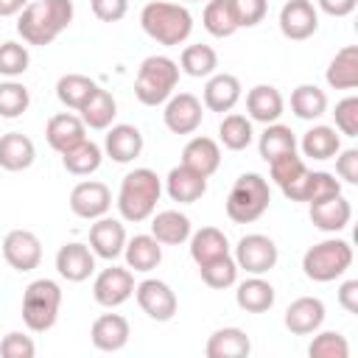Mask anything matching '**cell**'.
Masks as SVG:
<instances>
[{"label":"cell","mask_w":358,"mask_h":358,"mask_svg":"<svg viewBox=\"0 0 358 358\" xmlns=\"http://www.w3.org/2000/svg\"><path fill=\"white\" fill-rule=\"evenodd\" d=\"M73 0H36L17 14V34L25 45L45 48L73 22Z\"/></svg>","instance_id":"1"},{"label":"cell","mask_w":358,"mask_h":358,"mask_svg":"<svg viewBox=\"0 0 358 358\" xmlns=\"http://www.w3.org/2000/svg\"><path fill=\"white\" fill-rule=\"evenodd\" d=\"M162 196V179L151 168H134L123 176L117 190V213L123 221L140 224L148 221L157 210V201Z\"/></svg>","instance_id":"2"},{"label":"cell","mask_w":358,"mask_h":358,"mask_svg":"<svg viewBox=\"0 0 358 358\" xmlns=\"http://www.w3.org/2000/svg\"><path fill=\"white\" fill-rule=\"evenodd\" d=\"M140 25L157 45L176 48L187 42V36L193 34V14L182 3L151 0L140 11Z\"/></svg>","instance_id":"3"},{"label":"cell","mask_w":358,"mask_h":358,"mask_svg":"<svg viewBox=\"0 0 358 358\" xmlns=\"http://www.w3.org/2000/svg\"><path fill=\"white\" fill-rule=\"evenodd\" d=\"M179 62H173L171 56H145L137 67V78H134V95L143 106H159L165 103L176 84H179Z\"/></svg>","instance_id":"4"},{"label":"cell","mask_w":358,"mask_h":358,"mask_svg":"<svg viewBox=\"0 0 358 358\" xmlns=\"http://www.w3.org/2000/svg\"><path fill=\"white\" fill-rule=\"evenodd\" d=\"M271 204V187L260 173H241L227 196V215L235 224L257 221Z\"/></svg>","instance_id":"5"},{"label":"cell","mask_w":358,"mask_h":358,"mask_svg":"<svg viewBox=\"0 0 358 358\" xmlns=\"http://www.w3.org/2000/svg\"><path fill=\"white\" fill-rule=\"evenodd\" d=\"M62 308V288L56 280L39 277L22 294V322L31 333H45L56 324Z\"/></svg>","instance_id":"6"},{"label":"cell","mask_w":358,"mask_h":358,"mask_svg":"<svg viewBox=\"0 0 358 358\" xmlns=\"http://www.w3.org/2000/svg\"><path fill=\"white\" fill-rule=\"evenodd\" d=\"M350 266H352V246L341 238L319 241L302 255V271L313 282H333Z\"/></svg>","instance_id":"7"},{"label":"cell","mask_w":358,"mask_h":358,"mask_svg":"<svg viewBox=\"0 0 358 358\" xmlns=\"http://www.w3.org/2000/svg\"><path fill=\"white\" fill-rule=\"evenodd\" d=\"M280 260L277 243L263 232H249L235 246V263L246 274H268Z\"/></svg>","instance_id":"8"},{"label":"cell","mask_w":358,"mask_h":358,"mask_svg":"<svg viewBox=\"0 0 358 358\" xmlns=\"http://www.w3.org/2000/svg\"><path fill=\"white\" fill-rule=\"evenodd\" d=\"M134 296H137L140 310L154 322H171L176 316V310H179V299H176L173 288L168 282H162V280H154V277L137 282L134 285Z\"/></svg>","instance_id":"9"},{"label":"cell","mask_w":358,"mask_h":358,"mask_svg":"<svg viewBox=\"0 0 358 358\" xmlns=\"http://www.w3.org/2000/svg\"><path fill=\"white\" fill-rule=\"evenodd\" d=\"M92 296L103 308H117L126 299H131L134 296V274H131V268L129 266L126 268L123 266L103 268L92 282Z\"/></svg>","instance_id":"10"},{"label":"cell","mask_w":358,"mask_h":358,"mask_svg":"<svg viewBox=\"0 0 358 358\" xmlns=\"http://www.w3.org/2000/svg\"><path fill=\"white\" fill-rule=\"evenodd\" d=\"M201 117H204V103L193 92H176L165 101L162 120L173 134H193L201 126Z\"/></svg>","instance_id":"11"},{"label":"cell","mask_w":358,"mask_h":358,"mask_svg":"<svg viewBox=\"0 0 358 358\" xmlns=\"http://www.w3.org/2000/svg\"><path fill=\"white\" fill-rule=\"evenodd\" d=\"M112 207V190L98 179H84L70 190V210L84 221H95L106 215Z\"/></svg>","instance_id":"12"},{"label":"cell","mask_w":358,"mask_h":358,"mask_svg":"<svg viewBox=\"0 0 358 358\" xmlns=\"http://www.w3.org/2000/svg\"><path fill=\"white\" fill-rule=\"evenodd\" d=\"M280 34L291 42L310 39L319 31V11L310 0H288L280 8Z\"/></svg>","instance_id":"13"},{"label":"cell","mask_w":358,"mask_h":358,"mask_svg":"<svg viewBox=\"0 0 358 358\" xmlns=\"http://www.w3.org/2000/svg\"><path fill=\"white\" fill-rule=\"evenodd\" d=\"M3 257L14 271H34L42 263V241L31 229H11L3 238Z\"/></svg>","instance_id":"14"},{"label":"cell","mask_w":358,"mask_h":358,"mask_svg":"<svg viewBox=\"0 0 358 358\" xmlns=\"http://www.w3.org/2000/svg\"><path fill=\"white\" fill-rule=\"evenodd\" d=\"M271 171V182L282 190L285 199L291 201H302V187H305V176H308V165L296 151H288L277 159L268 162Z\"/></svg>","instance_id":"15"},{"label":"cell","mask_w":358,"mask_h":358,"mask_svg":"<svg viewBox=\"0 0 358 358\" xmlns=\"http://www.w3.org/2000/svg\"><path fill=\"white\" fill-rule=\"evenodd\" d=\"M56 271L67 282H84L95 271V252L90 249V243H78V241L62 243L56 252Z\"/></svg>","instance_id":"16"},{"label":"cell","mask_w":358,"mask_h":358,"mask_svg":"<svg viewBox=\"0 0 358 358\" xmlns=\"http://www.w3.org/2000/svg\"><path fill=\"white\" fill-rule=\"evenodd\" d=\"M126 227L123 221L117 218H109V215H101L92 221L90 227V249L95 252V257H103V260H117L123 255V246H126Z\"/></svg>","instance_id":"17"},{"label":"cell","mask_w":358,"mask_h":358,"mask_svg":"<svg viewBox=\"0 0 358 358\" xmlns=\"http://www.w3.org/2000/svg\"><path fill=\"white\" fill-rule=\"evenodd\" d=\"M103 154L112 159V162H134L140 154H143V131L131 123H117V126H109L106 129V137H103Z\"/></svg>","instance_id":"18"},{"label":"cell","mask_w":358,"mask_h":358,"mask_svg":"<svg viewBox=\"0 0 358 358\" xmlns=\"http://www.w3.org/2000/svg\"><path fill=\"white\" fill-rule=\"evenodd\" d=\"M324 316V302L319 296H299L285 308L282 322L294 336H310L322 327Z\"/></svg>","instance_id":"19"},{"label":"cell","mask_w":358,"mask_h":358,"mask_svg":"<svg viewBox=\"0 0 358 358\" xmlns=\"http://www.w3.org/2000/svg\"><path fill=\"white\" fill-rule=\"evenodd\" d=\"M129 336H131L129 319L120 313H101L90 327V338H92L95 350H101V352L123 350L129 344Z\"/></svg>","instance_id":"20"},{"label":"cell","mask_w":358,"mask_h":358,"mask_svg":"<svg viewBox=\"0 0 358 358\" xmlns=\"http://www.w3.org/2000/svg\"><path fill=\"white\" fill-rule=\"evenodd\" d=\"M84 137H87V126H84V120H81L78 115H73V112H59V115L48 117L45 140H48V145H50L53 151L64 154L67 148L78 145Z\"/></svg>","instance_id":"21"},{"label":"cell","mask_w":358,"mask_h":358,"mask_svg":"<svg viewBox=\"0 0 358 358\" xmlns=\"http://www.w3.org/2000/svg\"><path fill=\"white\" fill-rule=\"evenodd\" d=\"M285 109V101H282V92L274 87V84H257L246 92V117L249 120H257V123H277L280 115Z\"/></svg>","instance_id":"22"},{"label":"cell","mask_w":358,"mask_h":358,"mask_svg":"<svg viewBox=\"0 0 358 358\" xmlns=\"http://www.w3.org/2000/svg\"><path fill=\"white\" fill-rule=\"evenodd\" d=\"M182 165L193 168L196 173L201 176H213L218 168H221V145L213 140V137H204V134H196L185 143L182 148Z\"/></svg>","instance_id":"23"},{"label":"cell","mask_w":358,"mask_h":358,"mask_svg":"<svg viewBox=\"0 0 358 358\" xmlns=\"http://www.w3.org/2000/svg\"><path fill=\"white\" fill-rule=\"evenodd\" d=\"M243 87H241V81H238V76H232V73H213L210 78H207V84H204V106L210 109V112H232L235 109V103L241 101V92Z\"/></svg>","instance_id":"24"},{"label":"cell","mask_w":358,"mask_h":358,"mask_svg":"<svg viewBox=\"0 0 358 358\" xmlns=\"http://www.w3.org/2000/svg\"><path fill=\"white\" fill-rule=\"evenodd\" d=\"M165 190L171 196V201L179 204H193L207 193V176L196 173L187 165H176L171 168V173L165 176Z\"/></svg>","instance_id":"25"},{"label":"cell","mask_w":358,"mask_h":358,"mask_svg":"<svg viewBox=\"0 0 358 358\" xmlns=\"http://www.w3.org/2000/svg\"><path fill=\"white\" fill-rule=\"evenodd\" d=\"M274 299H277V291L268 280H263V274H249L243 282H238L235 302L246 313H266L274 308Z\"/></svg>","instance_id":"26"},{"label":"cell","mask_w":358,"mask_h":358,"mask_svg":"<svg viewBox=\"0 0 358 358\" xmlns=\"http://www.w3.org/2000/svg\"><path fill=\"white\" fill-rule=\"evenodd\" d=\"M352 218V204L338 193L310 204V221L322 232H341Z\"/></svg>","instance_id":"27"},{"label":"cell","mask_w":358,"mask_h":358,"mask_svg":"<svg viewBox=\"0 0 358 358\" xmlns=\"http://www.w3.org/2000/svg\"><path fill=\"white\" fill-rule=\"evenodd\" d=\"M34 159H36V145L28 134L8 131L0 137V168L17 173V171H28Z\"/></svg>","instance_id":"28"},{"label":"cell","mask_w":358,"mask_h":358,"mask_svg":"<svg viewBox=\"0 0 358 358\" xmlns=\"http://www.w3.org/2000/svg\"><path fill=\"white\" fill-rule=\"evenodd\" d=\"M123 257H126V266L131 271L148 274L162 263V243L154 235H134L126 241Z\"/></svg>","instance_id":"29"},{"label":"cell","mask_w":358,"mask_h":358,"mask_svg":"<svg viewBox=\"0 0 358 358\" xmlns=\"http://www.w3.org/2000/svg\"><path fill=\"white\" fill-rule=\"evenodd\" d=\"M190 232H193L190 218L179 210H162L151 215V235L162 246H182L190 238Z\"/></svg>","instance_id":"30"},{"label":"cell","mask_w":358,"mask_h":358,"mask_svg":"<svg viewBox=\"0 0 358 358\" xmlns=\"http://www.w3.org/2000/svg\"><path fill=\"white\" fill-rule=\"evenodd\" d=\"M299 148H302L305 157L324 162V159H333V157L341 151V134L336 131V126L319 123V126H310V129L302 134Z\"/></svg>","instance_id":"31"},{"label":"cell","mask_w":358,"mask_h":358,"mask_svg":"<svg viewBox=\"0 0 358 358\" xmlns=\"http://www.w3.org/2000/svg\"><path fill=\"white\" fill-rule=\"evenodd\" d=\"M207 358H246L252 352V341L241 327H218L204 347Z\"/></svg>","instance_id":"32"},{"label":"cell","mask_w":358,"mask_h":358,"mask_svg":"<svg viewBox=\"0 0 358 358\" xmlns=\"http://www.w3.org/2000/svg\"><path fill=\"white\" fill-rule=\"evenodd\" d=\"M324 78L333 90H355L358 87V45H344L330 59Z\"/></svg>","instance_id":"33"},{"label":"cell","mask_w":358,"mask_h":358,"mask_svg":"<svg viewBox=\"0 0 358 358\" xmlns=\"http://www.w3.org/2000/svg\"><path fill=\"white\" fill-rule=\"evenodd\" d=\"M78 112H81L78 117L84 120L87 129L103 131V129L112 126V120H115V115H117V101H115V95H112L109 90L95 87V92L87 98V103H84Z\"/></svg>","instance_id":"34"},{"label":"cell","mask_w":358,"mask_h":358,"mask_svg":"<svg viewBox=\"0 0 358 358\" xmlns=\"http://www.w3.org/2000/svg\"><path fill=\"white\" fill-rule=\"evenodd\" d=\"M187 241H190V257H193L196 266L210 263V260L224 257V255H232L229 252V241L218 227H201V229L190 232Z\"/></svg>","instance_id":"35"},{"label":"cell","mask_w":358,"mask_h":358,"mask_svg":"<svg viewBox=\"0 0 358 358\" xmlns=\"http://www.w3.org/2000/svg\"><path fill=\"white\" fill-rule=\"evenodd\" d=\"M101 159H103V148L98 143L87 140V137L78 145H73V148H67L62 154V165L73 176H90V173H95L101 168Z\"/></svg>","instance_id":"36"},{"label":"cell","mask_w":358,"mask_h":358,"mask_svg":"<svg viewBox=\"0 0 358 358\" xmlns=\"http://www.w3.org/2000/svg\"><path fill=\"white\" fill-rule=\"evenodd\" d=\"M201 25L215 39L232 36L241 28L238 25V17H235V8H232V0H207L204 14H201Z\"/></svg>","instance_id":"37"},{"label":"cell","mask_w":358,"mask_h":358,"mask_svg":"<svg viewBox=\"0 0 358 358\" xmlns=\"http://www.w3.org/2000/svg\"><path fill=\"white\" fill-rule=\"evenodd\" d=\"M179 70L190 78H210L218 70V53L210 45H187L179 56Z\"/></svg>","instance_id":"38"},{"label":"cell","mask_w":358,"mask_h":358,"mask_svg":"<svg viewBox=\"0 0 358 358\" xmlns=\"http://www.w3.org/2000/svg\"><path fill=\"white\" fill-rule=\"evenodd\" d=\"M257 151L266 162L288 154V151H296V134L291 131V126H282V123H266L260 140H257Z\"/></svg>","instance_id":"39"},{"label":"cell","mask_w":358,"mask_h":358,"mask_svg":"<svg viewBox=\"0 0 358 358\" xmlns=\"http://www.w3.org/2000/svg\"><path fill=\"white\" fill-rule=\"evenodd\" d=\"M291 112L299 120H319L327 112V95L316 84H299L291 92Z\"/></svg>","instance_id":"40"},{"label":"cell","mask_w":358,"mask_h":358,"mask_svg":"<svg viewBox=\"0 0 358 358\" xmlns=\"http://www.w3.org/2000/svg\"><path fill=\"white\" fill-rule=\"evenodd\" d=\"M95 81L90 76H81V73H67L56 81V98L67 106V109H81L87 103V98L95 92Z\"/></svg>","instance_id":"41"},{"label":"cell","mask_w":358,"mask_h":358,"mask_svg":"<svg viewBox=\"0 0 358 358\" xmlns=\"http://www.w3.org/2000/svg\"><path fill=\"white\" fill-rule=\"evenodd\" d=\"M218 137H221V145L229 148V151H243L249 148V143L255 140V131H252V120L241 112H229L224 115L221 126H218Z\"/></svg>","instance_id":"42"},{"label":"cell","mask_w":358,"mask_h":358,"mask_svg":"<svg viewBox=\"0 0 358 358\" xmlns=\"http://www.w3.org/2000/svg\"><path fill=\"white\" fill-rule=\"evenodd\" d=\"M199 274H201L207 288L224 291V288H232L238 282V263H235L232 255H224V257H215L210 263H201Z\"/></svg>","instance_id":"43"},{"label":"cell","mask_w":358,"mask_h":358,"mask_svg":"<svg viewBox=\"0 0 358 358\" xmlns=\"http://www.w3.org/2000/svg\"><path fill=\"white\" fill-rule=\"evenodd\" d=\"M31 106V92L25 84H20L17 78L0 81V117L14 120L20 115H25Z\"/></svg>","instance_id":"44"},{"label":"cell","mask_w":358,"mask_h":358,"mask_svg":"<svg viewBox=\"0 0 358 358\" xmlns=\"http://www.w3.org/2000/svg\"><path fill=\"white\" fill-rule=\"evenodd\" d=\"M338 193H341V182L336 179V173L308 171L305 187H302V201L313 204V201H322V199H330V196H338Z\"/></svg>","instance_id":"45"},{"label":"cell","mask_w":358,"mask_h":358,"mask_svg":"<svg viewBox=\"0 0 358 358\" xmlns=\"http://www.w3.org/2000/svg\"><path fill=\"white\" fill-rule=\"evenodd\" d=\"M308 355L310 358H347L350 355V344L338 330H316L313 341L308 344Z\"/></svg>","instance_id":"46"},{"label":"cell","mask_w":358,"mask_h":358,"mask_svg":"<svg viewBox=\"0 0 358 358\" xmlns=\"http://www.w3.org/2000/svg\"><path fill=\"white\" fill-rule=\"evenodd\" d=\"M31 64V53H28V45H20L14 39L8 42H0V76L6 78H17L28 70Z\"/></svg>","instance_id":"47"},{"label":"cell","mask_w":358,"mask_h":358,"mask_svg":"<svg viewBox=\"0 0 358 358\" xmlns=\"http://www.w3.org/2000/svg\"><path fill=\"white\" fill-rule=\"evenodd\" d=\"M336 131L344 137H358V95H347L333 109Z\"/></svg>","instance_id":"48"},{"label":"cell","mask_w":358,"mask_h":358,"mask_svg":"<svg viewBox=\"0 0 358 358\" xmlns=\"http://www.w3.org/2000/svg\"><path fill=\"white\" fill-rule=\"evenodd\" d=\"M0 355L3 358H34L36 355V344H34L31 336H25L20 330H11L0 341Z\"/></svg>","instance_id":"49"},{"label":"cell","mask_w":358,"mask_h":358,"mask_svg":"<svg viewBox=\"0 0 358 358\" xmlns=\"http://www.w3.org/2000/svg\"><path fill=\"white\" fill-rule=\"evenodd\" d=\"M232 8H235V17H238L241 28H255L266 20L268 0H232Z\"/></svg>","instance_id":"50"},{"label":"cell","mask_w":358,"mask_h":358,"mask_svg":"<svg viewBox=\"0 0 358 358\" xmlns=\"http://www.w3.org/2000/svg\"><path fill=\"white\" fill-rule=\"evenodd\" d=\"M336 173L347 185H358V148H344L336 157Z\"/></svg>","instance_id":"51"},{"label":"cell","mask_w":358,"mask_h":358,"mask_svg":"<svg viewBox=\"0 0 358 358\" xmlns=\"http://www.w3.org/2000/svg\"><path fill=\"white\" fill-rule=\"evenodd\" d=\"M90 6L101 22H120L129 11V0H90Z\"/></svg>","instance_id":"52"},{"label":"cell","mask_w":358,"mask_h":358,"mask_svg":"<svg viewBox=\"0 0 358 358\" xmlns=\"http://www.w3.org/2000/svg\"><path fill=\"white\" fill-rule=\"evenodd\" d=\"M338 305L347 313H358V280H344L338 285Z\"/></svg>","instance_id":"53"},{"label":"cell","mask_w":358,"mask_h":358,"mask_svg":"<svg viewBox=\"0 0 358 358\" xmlns=\"http://www.w3.org/2000/svg\"><path fill=\"white\" fill-rule=\"evenodd\" d=\"M316 6L330 17H350L358 6V0H316Z\"/></svg>","instance_id":"54"},{"label":"cell","mask_w":358,"mask_h":358,"mask_svg":"<svg viewBox=\"0 0 358 358\" xmlns=\"http://www.w3.org/2000/svg\"><path fill=\"white\" fill-rule=\"evenodd\" d=\"M25 6L28 0H0V17H17Z\"/></svg>","instance_id":"55"},{"label":"cell","mask_w":358,"mask_h":358,"mask_svg":"<svg viewBox=\"0 0 358 358\" xmlns=\"http://www.w3.org/2000/svg\"><path fill=\"white\" fill-rule=\"evenodd\" d=\"M187 3H201V0H187Z\"/></svg>","instance_id":"56"}]
</instances>
